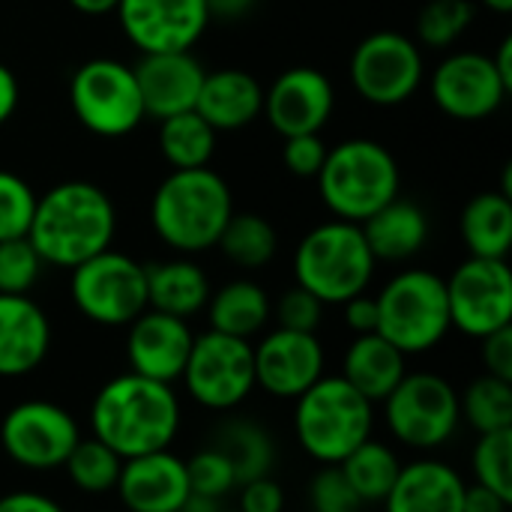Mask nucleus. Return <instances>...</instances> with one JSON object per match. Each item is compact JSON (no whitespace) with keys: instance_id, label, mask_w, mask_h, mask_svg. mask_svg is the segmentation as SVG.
<instances>
[{"instance_id":"nucleus-1","label":"nucleus","mask_w":512,"mask_h":512,"mask_svg":"<svg viewBox=\"0 0 512 512\" xmlns=\"http://www.w3.org/2000/svg\"><path fill=\"white\" fill-rule=\"evenodd\" d=\"M90 429L123 459L165 450L180 432V399L171 384L129 369L99 387L90 405Z\"/></svg>"},{"instance_id":"nucleus-2","label":"nucleus","mask_w":512,"mask_h":512,"mask_svg":"<svg viewBox=\"0 0 512 512\" xmlns=\"http://www.w3.org/2000/svg\"><path fill=\"white\" fill-rule=\"evenodd\" d=\"M117 234L111 195L90 180H66L36 198L27 240L45 264L72 270L108 249Z\"/></svg>"},{"instance_id":"nucleus-3","label":"nucleus","mask_w":512,"mask_h":512,"mask_svg":"<svg viewBox=\"0 0 512 512\" xmlns=\"http://www.w3.org/2000/svg\"><path fill=\"white\" fill-rule=\"evenodd\" d=\"M234 213V198L210 165L174 168L153 192L150 222L159 240L180 255H198L216 246L225 222Z\"/></svg>"},{"instance_id":"nucleus-4","label":"nucleus","mask_w":512,"mask_h":512,"mask_svg":"<svg viewBox=\"0 0 512 512\" xmlns=\"http://www.w3.org/2000/svg\"><path fill=\"white\" fill-rule=\"evenodd\" d=\"M315 177L330 213L357 225L393 201L402 186L396 156L372 138H348L327 147L324 165Z\"/></svg>"},{"instance_id":"nucleus-5","label":"nucleus","mask_w":512,"mask_h":512,"mask_svg":"<svg viewBox=\"0 0 512 512\" xmlns=\"http://www.w3.org/2000/svg\"><path fill=\"white\" fill-rule=\"evenodd\" d=\"M294 402L297 441L321 465H339L357 444L372 438L375 408L342 375H321Z\"/></svg>"},{"instance_id":"nucleus-6","label":"nucleus","mask_w":512,"mask_h":512,"mask_svg":"<svg viewBox=\"0 0 512 512\" xmlns=\"http://www.w3.org/2000/svg\"><path fill=\"white\" fill-rule=\"evenodd\" d=\"M375 264L378 261L363 237V228L357 222L336 219L312 228L300 240L294 276L297 285L312 291L324 306H342L369 288Z\"/></svg>"},{"instance_id":"nucleus-7","label":"nucleus","mask_w":512,"mask_h":512,"mask_svg":"<svg viewBox=\"0 0 512 512\" xmlns=\"http://www.w3.org/2000/svg\"><path fill=\"white\" fill-rule=\"evenodd\" d=\"M375 300L378 333L408 357L438 348L453 330L447 285L432 270H405L393 276Z\"/></svg>"},{"instance_id":"nucleus-8","label":"nucleus","mask_w":512,"mask_h":512,"mask_svg":"<svg viewBox=\"0 0 512 512\" xmlns=\"http://www.w3.org/2000/svg\"><path fill=\"white\" fill-rule=\"evenodd\" d=\"M69 105L78 123L99 138H123L147 117L135 69L114 57H93L75 69Z\"/></svg>"},{"instance_id":"nucleus-9","label":"nucleus","mask_w":512,"mask_h":512,"mask_svg":"<svg viewBox=\"0 0 512 512\" xmlns=\"http://www.w3.org/2000/svg\"><path fill=\"white\" fill-rule=\"evenodd\" d=\"M69 297L99 327H126L147 309V267L111 246L72 267Z\"/></svg>"},{"instance_id":"nucleus-10","label":"nucleus","mask_w":512,"mask_h":512,"mask_svg":"<svg viewBox=\"0 0 512 512\" xmlns=\"http://www.w3.org/2000/svg\"><path fill=\"white\" fill-rule=\"evenodd\" d=\"M384 417L399 444L411 450H438L456 435L462 402L447 378L432 372H405L384 399Z\"/></svg>"},{"instance_id":"nucleus-11","label":"nucleus","mask_w":512,"mask_h":512,"mask_svg":"<svg viewBox=\"0 0 512 512\" xmlns=\"http://www.w3.org/2000/svg\"><path fill=\"white\" fill-rule=\"evenodd\" d=\"M180 381L201 408L234 411L255 390V360L249 339L219 330L195 336Z\"/></svg>"},{"instance_id":"nucleus-12","label":"nucleus","mask_w":512,"mask_h":512,"mask_svg":"<svg viewBox=\"0 0 512 512\" xmlns=\"http://www.w3.org/2000/svg\"><path fill=\"white\" fill-rule=\"evenodd\" d=\"M351 84L354 90L378 108H396L408 102L426 75L420 45L399 30L369 33L351 54Z\"/></svg>"},{"instance_id":"nucleus-13","label":"nucleus","mask_w":512,"mask_h":512,"mask_svg":"<svg viewBox=\"0 0 512 512\" xmlns=\"http://www.w3.org/2000/svg\"><path fill=\"white\" fill-rule=\"evenodd\" d=\"M447 285L450 327L483 339L512 321V273L507 258L471 255L462 261Z\"/></svg>"},{"instance_id":"nucleus-14","label":"nucleus","mask_w":512,"mask_h":512,"mask_svg":"<svg viewBox=\"0 0 512 512\" xmlns=\"http://www.w3.org/2000/svg\"><path fill=\"white\" fill-rule=\"evenodd\" d=\"M81 438L75 417L45 399H30L6 411L0 423L3 453L27 471L63 468L69 450Z\"/></svg>"},{"instance_id":"nucleus-15","label":"nucleus","mask_w":512,"mask_h":512,"mask_svg":"<svg viewBox=\"0 0 512 512\" xmlns=\"http://www.w3.org/2000/svg\"><path fill=\"white\" fill-rule=\"evenodd\" d=\"M429 90L435 105L456 120H486L510 93L492 57L480 51H459L441 60L429 78Z\"/></svg>"},{"instance_id":"nucleus-16","label":"nucleus","mask_w":512,"mask_h":512,"mask_svg":"<svg viewBox=\"0 0 512 512\" xmlns=\"http://www.w3.org/2000/svg\"><path fill=\"white\" fill-rule=\"evenodd\" d=\"M114 12L126 39L141 54L186 51L210 24L204 0H120Z\"/></svg>"},{"instance_id":"nucleus-17","label":"nucleus","mask_w":512,"mask_h":512,"mask_svg":"<svg viewBox=\"0 0 512 512\" xmlns=\"http://www.w3.org/2000/svg\"><path fill=\"white\" fill-rule=\"evenodd\" d=\"M255 387L273 399H297L324 375V345L315 333L276 327L252 345Z\"/></svg>"},{"instance_id":"nucleus-18","label":"nucleus","mask_w":512,"mask_h":512,"mask_svg":"<svg viewBox=\"0 0 512 512\" xmlns=\"http://www.w3.org/2000/svg\"><path fill=\"white\" fill-rule=\"evenodd\" d=\"M336 90L333 81L315 69V66H294L285 69L267 90H264V108L270 126L288 138L303 132H321L333 114Z\"/></svg>"},{"instance_id":"nucleus-19","label":"nucleus","mask_w":512,"mask_h":512,"mask_svg":"<svg viewBox=\"0 0 512 512\" xmlns=\"http://www.w3.org/2000/svg\"><path fill=\"white\" fill-rule=\"evenodd\" d=\"M126 327H129L126 360H129L132 372L147 375L153 381H165V384L180 381L192 339H195L186 318H177V315L147 306Z\"/></svg>"},{"instance_id":"nucleus-20","label":"nucleus","mask_w":512,"mask_h":512,"mask_svg":"<svg viewBox=\"0 0 512 512\" xmlns=\"http://www.w3.org/2000/svg\"><path fill=\"white\" fill-rule=\"evenodd\" d=\"M114 492L135 512H177L189 498L186 462L168 447L123 459Z\"/></svg>"},{"instance_id":"nucleus-21","label":"nucleus","mask_w":512,"mask_h":512,"mask_svg":"<svg viewBox=\"0 0 512 512\" xmlns=\"http://www.w3.org/2000/svg\"><path fill=\"white\" fill-rule=\"evenodd\" d=\"M132 69L144 99V114L156 120L195 108V99L207 75V69L192 54V48L144 54Z\"/></svg>"},{"instance_id":"nucleus-22","label":"nucleus","mask_w":512,"mask_h":512,"mask_svg":"<svg viewBox=\"0 0 512 512\" xmlns=\"http://www.w3.org/2000/svg\"><path fill=\"white\" fill-rule=\"evenodd\" d=\"M51 348L48 315L27 294H0V378H24Z\"/></svg>"},{"instance_id":"nucleus-23","label":"nucleus","mask_w":512,"mask_h":512,"mask_svg":"<svg viewBox=\"0 0 512 512\" xmlns=\"http://www.w3.org/2000/svg\"><path fill=\"white\" fill-rule=\"evenodd\" d=\"M264 108V87L243 69H216L204 75L195 111L216 132H237L249 126Z\"/></svg>"},{"instance_id":"nucleus-24","label":"nucleus","mask_w":512,"mask_h":512,"mask_svg":"<svg viewBox=\"0 0 512 512\" xmlns=\"http://www.w3.org/2000/svg\"><path fill=\"white\" fill-rule=\"evenodd\" d=\"M465 480L438 459H420L399 468L387 495L390 512H462Z\"/></svg>"},{"instance_id":"nucleus-25","label":"nucleus","mask_w":512,"mask_h":512,"mask_svg":"<svg viewBox=\"0 0 512 512\" xmlns=\"http://www.w3.org/2000/svg\"><path fill=\"white\" fill-rule=\"evenodd\" d=\"M405 360H408V354H402L378 330L357 333V339L345 351L342 378L375 405V402H384L390 396V390L405 378V372H408Z\"/></svg>"},{"instance_id":"nucleus-26","label":"nucleus","mask_w":512,"mask_h":512,"mask_svg":"<svg viewBox=\"0 0 512 512\" xmlns=\"http://www.w3.org/2000/svg\"><path fill=\"white\" fill-rule=\"evenodd\" d=\"M375 261H408L429 240V216L405 198H393L360 222Z\"/></svg>"},{"instance_id":"nucleus-27","label":"nucleus","mask_w":512,"mask_h":512,"mask_svg":"<svg viewBox=\"0 0 512 512\" xmlns=\"http://www.w3.org/2000/svg\"><path fill=\"white\" fill-rule=\"evenodd\" d=\"M210 300V282L207 273L189 261V258H174V261H159L147 267V306L177 315V318H192L198 315Z\"/></svg>"},{"instance_id":"nucleus-28","label":"nucleus","mask_w":512,"mask_h":512,"mask_svg":"<svg viewBox=\"0 0 512 512\" xmlns=\"http://www.w3.org/2000/svg\"><path fill=\"white\" fill-rule=\"evenodd\" d=\"M459 231L471 255L507 258L512 246V195L504 189L474 195L462 210Z\"/></svg>"},{"instance_id":"nucleus-29","label":"nucleus","mask_w":512,"mask_h":512,"mask_svg":"<svg viewBox=\"0 0 512 512\" xmlns=\"http://www.w3.org/2000/svg\"><path fill=\"white\" fill-rule=\"evenodd\" d=\"M204 309L210 315V330L240 339H252L255 333H261L273 312L267 291L252 279H234L219 291H210Z\"/></svg>"},{"instance_id":"nucleus-30","label":"nucleus","mask_w":512,"mask_h":512,"mask_svg":"<svg viewBox=\"0 0 512 512\" xmlns=\"http://www.w3.org/2000/svg\"><path fill=\"white\" fill-rule=\"evenodd\" d=\"M216 450H222L237 474V489L249 480L267 477L276 462L273 438L252 420H228L219 426V432L210 441Z\"/></svg>"},{"instance_id":"nucleus-31","label":"nucleus","mask_w":512,"mask_h":512,"mask_svg":"<svg viewBox=\"0 0 512 512\" xmlns=\"http://www.w3.org/2000/svg\"><path fill=\"white\" fill-rule=\"evenodd\" d=\"M339 468L348 477L360 504H384L399 477L402 462L393 453V447H387L384 441L366 438L339 462Z\"/></svg>"},{"instance_id":"nucleus-32","label":"nucleus","mask_w":512,"mask_h":512,"mask_svg":"<svg viewBox=\"0 0 512 512\" xmlns=\"http://www.w3.org/2000/svg\"><path fill=\"white\" fill-rule=\"evenodd\" d=\"M159 150L171 168H204L216 150V129L195 108L162 117Z\"/></svg>"},{"instance_id":"nucleus-33","label":"nucleus","mask_w":512,"mask_h":512,"mask_svg":"<svg viewBox=\"0 0 512 512\" xmlns=\"http://www.w3.org/2000/svg\"><path fill=\"white\" fill-rule=\"evenodd\" d=\"M216 246L240 270H258L273 261L279 237L276 228L258 213H231Z\"/></svg>"},{"instance_id":"nucleus-34","label":"nucleus","mask_w":512,"mask_h":512,"mask_svg":"<svg viewBox=\"0 0 512 512\" xmlns=\"http://www.w3.org/2000/svg\"><path fill=\"white\" fill-rule=\"evenodd\" d=\"M63 468L69 474L72 486L81 489L84 495H105V492H114V486H117L123 456H117L99 438H78L75 447L69 450Z\"/></svg>"},{"instance_id":"nucleus-35","label":"nucleus","mask_w":512,"mask_h":512,"mask_svg":"<svg viewBox=\"0 0 512 512\" xmlns=\"http://www.w3.org/2000/svg\"><path fill=\"white\" fill-rule=\"evenodd\" d=\"M459 402H462V417L480 435L512 429V381L486 372L465 390V396H459Z\"/></svg>"},{"instance_id":"nucleus-36","label":"nucleus","mask_w":512,"mask_h":512,"mask_svg":"<svg viewBox=\"0 0 512 512\" xmlns=\"http://www.w3.org/2000/svg\"><path fill=\"white\" fill-rule=\"evenodd\" d=\"M474 480L512 504V429L483 432L474 456Z\"/></svg>"},{"instance_id":"nucleus-37","label":"nucleus","mask_w":512,"mask_h":512,"mask_svg":"<svg viewBox=\"0 0 512 512\" xmlns=\"http://www.w3.org/2000/svg\"><path fill=\"white\" fill-rule=\"evenodd\" d=\"M471 0H429L417 15V39L432 48L453 45L474 21Z\"/></svg>"},{"instance_id":"nucleus-38","label":"nucleus","mask_w":512,"mask_h":512,"mask_svg":"<svg viewBox=\"0 0 512 512\" xmlns=\"http://www.w3.org/2000/svg\"><path fill=\"white\" fill-rule=\"evenodd\" d=\"M186 477H189V495L210 498L219 504L225 495H231L237 489V474H234L228 456L222 450H216L213 444L198 450L186 462Z\"/></svg>"},{"instance_id":"nucleus-39","label":"nucleus","mask_w":512,"mask_h":512,"mask_svg":"<svg viewBox=\"0 0 512 512\" xmlns=\"http://www.w3.org/2000/svg\"><path fill=\"white\" fill-rule=\"evenodd\" d=\"M42 255L24 237L0 240V294H27L42 276Z\"/></svg>"},{"instance_id":"nucleus-40","label":"nucleus","mask_w":512,"mask_h":512,"mask_svg":"<svg viewBox=\"0 0 512 512\" xmlns=\"http://www.w3.org/2000/svg\"><path fill=\"white\" fill-rule=\"evenodd\" d=\"M36 198L39 195L21 174L0 168V240L27 234Z\"/></svg>"},{"instance_id":"nucleus-41","label":"nucleus","mask_w":512,"mask_h":512,"mask_svg":"<svg viewBox=\"0 0 512 512\" xmlns=\"http://www.w3.org/2000/svg\"><path fill=\"white\" fill-rule=\"evenodd\" d=\"M309 504H312V510L318 512H357L363 507L339 465L321 468L312 477V483H309Z\"/></svg>"},{"instance_id":"nucleus-42","label":"nucleus","mask_w":512,"mask_h":512,"mask_svg":"<svg viewBox=\"0 0 512 512\" xmlns=\"http://www.w3.org/2000/svg\"><path fill=\"white\" fill-rule=\"evenodd\" d=\"M321 315H324V303L303 285L288 288L276 303V321L279 327H288V330L315 333L321 324Z\"/></svg>"},{"instance_id":"nucleus-43","label":"nucleus","mask_w":512,"mask_h":512,"mask_svg":"<svg viewBox=\"0 0 512 512\" xmlns=\"http://www.w3.org/2000/svg\"><path fill=\"white\" fill-rule=\"evenodd\" d=\"M324 156H327V144H324L321 132H303V135L285 138L282 159L294 177H315L324 165Z\"/></svg>"},{"instance_id":"nucleus-44","label":"nucleus","mask_w":512,"mask_h":512,"mask_svg":"<svg viewBox=\"0 0 512 512\" xmlns=\"http://www.w3.org/2000/svg\"><path fill=\"white\" fill-rule=\"evenodd\" d=\"M480 360L489 375H498L504 381H512V327H501L480 339Z\"/></svg>"},{"instance_id":"nucleus-45","label":"nucleus","mask_w":512,"mask_h":512,"mask_svg":"<svg viewBox=\"0 0 512 512\" xmlns=\"http://www.w3.org/2000/svg\"><path fill=\"white\" fill-rule=\"evenodd\" d=\"M240 507L246 512H282L285 507V492L276 480L258 477L240 486Z\"/></svg>"},{"instance_id":"nucleus-46","label":"nucleus","mask_w":512,"mask_h":512,"mask_svg":"<svg viewBox=\"0 0 512 512\" xmlns=\"http://www.w3.org/2000/svg\"><path fill=\"white\" fill-rule=\"evenodd\" d=\"M345 306V321L354 333H372L378 330V300L369 297L366 291L354 294L351 300L342 303Z\"/></svg>"},{"instance_id":"nucleus-47","label":"nucleus","mask_w":512,"mask_h":512,"mask_svg":"<svg viewBox=\"0 0 512 512\" xmlns=\"http://www.w3.org/2000/svg\"><path fill=\"white\" fill-rule=\"evenodd\" d=\"M510 507V501H504L498 492L474 483L465 486V498H462V512H504Z\"/></svg>"},{"instance_id":"nucleus-48","label":"nucleus","mask_w":512,"mask_h":512,"mask_svg":"<svg viewBox=\"0 0 512 512\" xmlns=\"http://www.w3.org/2000/svg\"><path fill=\"white\" fill-rule=\"evenodd\" d=\"M0 512H60V504L39 492H12L0 498Z\"/></svg>"},{"instance_id":"nucleus-49","label":"nucleus","mask_w":512,"mask_h":512,"mask_svg":"<svg viewBox=\"0 0 512 512\" xmlns=\"http://www.w3.org/2000/svg\"><path fill=\"white\" fill-rule=\"evenodd\" d=\"M18 99H21L18 78H15V72H12L6 63H0V126L15 114Z\"/></svg>"},{"instance_id":"nucleus-50","label":"nucleus","mask_w":512,"mask_h":512,"mask_svg":"<svg viewBox=\"0 0 512 512\" xmlns=\"http://www.w3.org/2000/svg\"><path fill=\"white\" fill-rule=\"evenodd\" d=\"M204 3H207L210 18H228V21L249 15L255 6V0H204Z\"/></svg>"},{"instance_id":"nucleus-51","label":"nucleus","mask_w":512,"mask_h":512,"mask_svg":"<svg viewBox=\"0 0 512 512\" xmlns=\"http://www.w3.org/2000/svg\"><path fill=\"white\" fill-rule=\"evenodd\" d=\"M492 63H495V69H498V75L504 78V84L512 90V39L507 36L501 45H498V51H495V57H492Z\"/></svg>"},{"instance_id":"nucleus-52","label":"nucleus","mask_w":512,"mask_h":512,"mask_svg":"<svg viewBox=\"0 0 512 512\" xmlns=\"http://www.w3.org/2000/svg\"><path fill=\"white\" fill-rule=\"evenodd\" d=\"M117 3L120 0H69V6L72 9H78L81 15H108V12H114L117 9Z\"/></svg>"},{"instance_id":"nucleus-53","label":"nucleus","mask_w":512,"mask_h":512,"mask_svg":"<svg viewBox=\"0 0 512 512\" xmlns=\"http://www.w3.org/2000/svg\"><path fill=\"white\" fill-rule=\"evenodd\" d=\"M483 6H489L492 12H498V15H510L512 12V0H480Z\"/></svg>"}]
</instances>
